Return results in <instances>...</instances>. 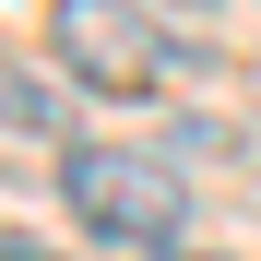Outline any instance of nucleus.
<instances>
[{
    "instance_id": "1",
    "label": "nucleus",
    "mask_w": 261,
    "mask_h": 261,
    "mask_svg": "<svg viewBox=\"0 0 261 261\" xmlns=\"http://www.w3.org/2000/svg\"><path fill=\"white\" fill-rule=\"evenodd\" d=\"M60 190H71L83 226L119 238V249H178V226H190L178 166H154V154H130V143H71L60 154Z\"/></svg>"
},
{
    "instance_id": "2",
    "label": "nucleus",
    "mask_w": 261,
    "mask_h": 261,
    "mask_svg": "<svg viewBox=\"0 0 261 261\" xmlns=\"http://www.w3.org/2000/svg\"><path fill=\"white\" fill-rule=\"evenodd\" d=\"M48 48L83 95H143L178 71V48L143 24V0H48Z\"/></svg>"
},
{
    "instance_id": "3",
    "label": "nucleus",
    "mask_w": 261,
    "mask_h": 261,
    "mask_svg": "<svg viewBox=\"0 0 261 261\" xmlns=\"http://www.w3.org/2000/svg\"><path fill=\"white\" fill-rule=\"evenodd\" d=\"M0 130H48V107L24 95V71H0Z\"/></svg>"
},
{
    "instance_id": "4",
    "label": "nucleus",
    "mask_w": 261,
    "mask_h": 261,
    "mask_svg": "<svg viewBox=\"0 0 261 261\" xmlns=\"http://www.w3.org/2000/svg\"><path fill=\"white\" fill-rule=\"evenodd\" d=\"M0 261H60V249L48 238H0Z\"/></svg>"
}]
</instances>
